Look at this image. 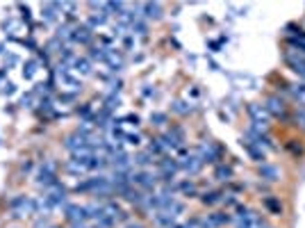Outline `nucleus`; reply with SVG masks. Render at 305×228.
<instances>
[{
  "mask_svg": "<svg viewBox=\"0 0 305 228\" xmlns=\"http://www.w3.org/2000/svg\"><path fill=\"white\" fill-rule=\"evenodd\" d=\"M9 210L14 217H28V214H37L34 212V198L30 196H16L9 201Z\"/></svg>",
  "mask_w": 305,
  "mask_h": 228,
  "instance_id": "1",
  "label": "nucleus"
},
{
  "mask_svg": "<svg viewBox=\"0 0 305 228\" xmlns=\"http://www.w3.org/2000/svg\"><path fill=\"white\" fill-rule=\"evenodd\" d=\"M57 182V176H55V162L52 160H46L44 164H41V169L37 171V185L39 187H44V190H48L50 185H55Z\"/></svg>",
  "mask_w": 305,
  "mask_h": 228,
  "instance_id": "2",
  "label": "nucleus"
},
{
  "mask_svg": "<svg viewBox=\"0 0 305 228\" xmlns=\"http://www.w3.org/2000/svg\"><path fill=\"white\" fill-rule=\"evenodd\" d=\"M285 62H287V66L298 73V76H303L305 73V53L296 50V48H289L287 53H285Z\"/></svg>",
  "mask_w": 305,
  "mask_h": 228,
  "instance_id": "3",
  "label": "nucleus"
},
{
  "mask_svg": "<svg viewBox=\"0 0 305 228\" xmlns=\"http://www.w3.org/2000/svg\"><path fill=\"white\" fill-rule=\"evenodd\" d=\"M46 201H48V205L50 208H60L64 201H66V190L62 187L60 182H55V185H50L48 190H46Z\"/></svg>",
  "mask_w": 305,
  "mask_h": 228,
  "instance_id": "4",
  "label": "nucleus"
},
{
  "mask_svg": "<svg viewBox=\"0 0 305 228\" xmlns=\"http://www.w3.org/2000/svg\"><path fill=\"white\" fill-rule=\"evenodd\" d=\"M57 78H60V84L64 87V89H73V91H78V89L82 87L80 80H78L75 76H71V73H68V66H64L62 62H60V66H57Z\"/></svg>",
  "mask_w": 305,
  "mask_h": 228,
  "instance_id": "5",
  "label": "nucleus"
},
{
  "mask_svg": "<svg viewBox=\"0 0 305 228\" xmlns=\"http://www.w3.org/2000/svg\"><path fill=\"white\" fill-rule=\"evenodd\" d=\"M178 167L185 169L189 176H193V174H198V171H201L203 162H201V158H198L196 153H192V155H185V153H182V158H180V162H178Z\"/></svg>",
  "mask_w": 305,
  "mask_h": 228,
  "instance_id": "6",
  "label": "nucleus"
},
{
  "mask_svg": "<svg viewBox=\"0 0 305 228\" xmlns=\"http://www.w3.org/2000/svg\"><path fill=\"white\" fill-rule=\"evenodd\" d=\"M130 182H132V185H139L144 190H153V187H155V178H153L150 171H134V174L130 176Z\"/></svg>",
  "mask_w": 305,
  "mask_h": 228,
  "instance_id": "7",
  "label": "nucleus"
},
{
  "mask_svg": "<svg viewBox=\"0 0 305 228\" xmlns=\"http://www.w3.org/2000/svg\"><path fill=\"white\" fill-rule=\"evenodd\" d=\"M66 219L71 224H78V221H87V205H78V203H71L66 205Z\"/></svg>",
  "mask_w": 305,
  "mask_h": 228,
  "instance_id": "8",
  "label": "nucleus"
},
{
  "mask_svg": "<svg viewBox=\"0 0 305 228\" xmlns=\"http://www.w3.org/2000/svg\"><path fill=\"white\" fill-rule=\"evenodd\" d=\"M196 155H198L201 162L205 164V162H214L216 155H219V151L214 148L212 142H203V144H198V148H196Z\"/></svg>",
  "mask_w": 305,
  "mask_h": 228,
  "instance_id": "9",
  "label": "nucleus"
},
{
  "mask_svg": "<svg viewBox=\"0 0 305 228\" xmlns=\"http://www.w3.org/2000/svg\"><path fill=\"white\" fill-rule=\"evenodd\" d=\"M91 39H94V32L87 25H78L71 32V41H75V44H91Z\"/></svg>",
  "mask_w": 305,
  "mask_h": 228,
  "instance_id": "10",
  "label": "nucleus"
},
{
  "mask_svg": "<svg viewBox=\"0 0 305 228\" xmlns=\"http://www.w3.org/2000/svg\"><path fill=\"white\" fill-rule=\"evenodd\" d=\"M64 146H66L71 153H75V151H80V148H84V146H89V139H87L84 135H80V132H73V135L66 137Z\"/></svg>",
  "mask_w": 305,
  "mask_h": 228,
  "instance_id": "11",
  "label": "nucleus"
},
{
  "mask_svg": "<svg viewBox=\"0 0 305 228\" xmlns=\"http://www.w3.org/2000/svg\"><path fill=\"white\" fill-rule=\"evenodd\" d=\"M228 214L224 212H214V214H208V219H203L201 221V226L203 228H219V226H224V224H228Z\"/></svg>",
  "mask_w": 305,
  "mask_h": 228,
  "instance_id": "12",
  "label": "nucleus"
},
{
  "mask_svg": "<svg viewBox=\"0 0 305 228\" xmlns=\"http://www.w3.org/2000/svg\"><path fill=\"white\" fill-rule=\"evenodd\" d=\"M269 114H273V116H285V112H287V107H285V103L278 96H271V98H267V107H264Z\"/></svg>",
  "mask_w": 305,
  "mask_h": 228,
  "instance_id": "13",
  "label": "nucleus"
},
{
  "mask_svg": "<svg viewBox=\"0 0 305 228\" xmlns=\"http://www.w3.org/2000/svg\"><path fill=\"white\" fill-rule=\"evenodd\" d=\"M160 169H162V176H164V180H171L173 176H176V171H178V162H173V160L169 158H164L162 162H160Z\"/></svg>",
  "mask_w": 305,
  "mask_h": 228,
  "instance_id": "14",
  "label": "nucleus"
},
{
  "mask_svg": "<svg viewBox=\"0 0 305 228\" xmlns=\"http://www.w3.org/2000/svg\"><path fill=\"white\" fill-rule=\"evenodd\" d=\"M248 114L253 116V123L257 126H267V110L260 105H248Z\"/></svg>",
  "mask_w": 305,
  "mask_h": 228,
  "instance_id": "15",
  "label": "nucleus"
},
{
  "mask_svg": "<svg viewBox=\"0 0 305 228\" xmlns=\"http://www.w3.org/2000/svg\"><path fill=\"white\" fill-rule=\"evenodd\" d=\"M57 12H60V2H50V5H44L41 7V16L46 21H57Z\"/></svg>",
  "mask_w": 305,
  "mask_h": 228,
  "instance_id": "16",
  "label": "nucleus"
},
{
  "mask_svg": "<svg viewBox=\"0 0 305 228\" xmlns=\"http://www.w3.org/2000/svg\"><path fill=\"white\" fill-rule=\"evenodd\" d=\"M71 66H73V71L82 73V76H89V73H91V62L84 60V57H75Z\"/></svg>",
  "mask_w": 305,
  "mask_h": 228,
  "instance_id": "17",
  "label": "nucleus"
},
{
  "mask_svg": "<svg viewBox=\"0 0 305 228\" xmlns=\"http://www.w3.org/2000/svg\"><path fill=\"white\" fill-rule=\"evenodd\" d=\"M241 146L251 153V158H253L255 162H262V160H264V151H262V146H255L253 142H241Z\"/></svg>",
  "mask_w": 305,
  "mask_h": 228,
  "instance_id": "18",
  "label": "nucleus"
},
{
  "mask_svg": "<svg viewBox=\"0 0 305 228\" xmlns=\"http://www.w3.org/2000/svg\"><path fill=\"white\" fill-rule=\"evenodd\" d=\"M142 9L146 12V18H160L162 16V7L157 2H146V5H142Z\"/></svg>",
  "mask_w": 305,
  "mask_h": 228,
  "instance_id": "19",
  "label": "nucleus"
},
{
  "mask_svg": "<svg viewBox=\"0 0 305 228\" xmlns=\"http://www.w3.org/2000/svg\"><path fill=\"white\" fill-rule=\"evenodd\" d=\"M221 196H224L221 192H205V194L201 196V201L205 205H214V203H219V201H221Z\"/></svg>",
  "mask_w": 305,
  "mask_h": 228,
  "instance_id": "20",
  "label": "nucleus"
},
{
  "mask_svg": "<svg viewBox=\"0 0 305 228\" xmlns=\"http://www.w3.org/2000/svg\"><path fill=\"white\" fill-rule=\"evenodd\" d=\"M260 176H262V178H267V180H278V169L269 167V164H262V167H260Z\"/></svg>",
  "mask_w": 305,
  "mask_h": 228,
  "instance_id": "21",
  "label": "nucleus"
},
{
  "mask_svg": "<svg viewBox=\"0 0 305 228\" xmlns=\"http://www.w3.org/2000/svg\"><path fill=\"white\" fill-rule=\"evenodd\" d=\"M37 62L34 60H30V62H25V64H23V78H28V80H30V78H34V73H37Z\"/></svg>",
  "mask_w": 305,
  "mask_h": 228,
  "instance_id": "22",
  "label": "nucleus"
},
{
  "mask_svg": "<svg viewBox=\"0 0 305 228\" xmlns=\"http://www.w3.org/2000/svg\"><path fill=\"white\" fill-rule=\"evenodd\" d=\"M150 160H153L150 153H139V155H134L132 158V164H137V167H146V164H150Z\"/></svg>",
  "mask_w": 305,
  "mask_h": 228,
  "instance_id": "23",
  "label": "nucleus"
},
{
  "mask_svg": "<svg viewBox=\"0 0 305 228\" xmlns=\"http://www.w3.org/2000/svg\"><path fill=\"white\" fill-rule=\"evenodd\" d=\"M216 180H230V176H232V169L230 167H224V164H221V167L216 169Z\"/></svg>",
  "mask_w": 305,
  "mask_h": 228,
  "instance_id": "24",
  "label": "nucleus"
},
{
  "mask_svg": "<svg viewBox=\"0 0 305 228\" xmlns=\"http://www.w3.org/2000/svg\"><path fill=\"white\" fill-rule=\"evenodd\" d=\"M289 46H291V48H298L301 53H305V34H298V37H291V39H289Z\"/></svg>",
  "mask_w": 305,
  "mask_h": 228,
  "instance_id": "25",
  "label": "nucleus"
},
{
  "mask_svg": "<svg viewBox=\"0 0 305 228\" xmlns=\"http://www.w3.org/2000/svg\"><path fill=\"white\" fill-rule=\"evenodd\" d=\"M264 205H267V208H269V210H271L273 214H280V212H283V205L278 203L275 198H264Z\"/></svg>",
  "mask_w": 305,
  "mask_h": 228,
  "instance_id": "26",
  "label": "nucleus"
},
{
  "mask_svg": "<svg viewBox=\"0 0 305 228\" xmlns=\"http://www.w3.org/2000/svg\"><path fill=\"white\" fill-rule=\"evenodd\" d=\"M148 153L150 155H160V153H164L162 142H160V139H153V142L148 144Z\"/></svg>",
  "mask_w": 305,
  "mask_h": 228,
  "instance_id": "27",
  "label": "nucleus"
},
{
  "mask_svg": "<svg viewBox=\"0 0 305 228\" xmlns=\"http://www.w3.org/2000/svg\"><path fill=\"white\" fill-rule=\"evenodd\" d=\"M294 121H296V126L301 130H305V107L296 110V114H294Z\"/></svg>",
  "mask_w": 305,
  "mask_h": 228,
  "instance_id": "28",
  "label": "nucleus"
},
{
  "mask_svg": "<svg viewBox=\"0 0 305 228\" xmlns=\"http://www.w3.org/2000/svg\"><path fill=\"white\" fill-rule=\"evenodd\" d=\"M105 21H107V14H103V12H100V14H94L89 18V25H94V28H96V25H105Z\"/></svg>",
  "mask_w": 305,
  "mask_h": 228,
  "instance_id": "29",
  "label": "nucleus"
},
{
  "mask_svg": "<svg viewBox=\"0 0 305 228\" xmlns=\"http://www.w3.org/2000/svg\"><path fill=\"white\" fill-rule=\"evenodd\" d=\"M178 190H180V192H185V194H192V196H193V194H196V185L187 180V182H180Z\"/></svg>",
  "mask_w": 305,
  "mask_h": 228,
  "instance_id": "30",
  "label": "nucleus"
},
{
  "mask_svg": "<svg viewBox=\"0 0 305 228\" xmlns=\"http://www.w3.org/2000/svg\"><path fill=\"white\" fill-rule=\"evenodd\" d=\"M130 30H132V32H137V34H146V23H142V21H134L132 25H130Z\"/></svg>",
  "mask_w": 305,
  "mask_h": 228,
  "instance_id": "31",
  "label": "nucleus"
},
{
  "mask_svg": "<svg viewBox=\"0 0 305 228\" xmlns=\"http://www.w3.org/2000/svg\"><path fill=\"white\" fill-rule=\"evenodd\" d=\"M150 121L155 123V126H162V123L166 121V114H162V112H153V114H150Z\"/></svg>",
  "mask_w": 305,
  "mask_h": 228,
  "instance_id": "32",
  "label": "nucleus"
},
{
  "mask_svg": "<svg viewBox=\"0 0 305 228\" xmlns=\"http://www.w3.org/2000/svg\"><path fill=\"white\" fill-rule=\"evenodd\" d=\"M291 91H294V96H296L301 103H305V84H301V87H294Z\"/></svg>",
  "mask_w": 305,
  "mask_h": 228,
  "instance_id": "33",
  "label": "nucleus"
},
{
  "mask_svg": "<svg viewBox=\"0 0 305 228\" xmlns=\"http://www.w3.org/2000/svg\"><path fill=\"white\" fill-rule=\"evenodd\" d=\"M5 30H9V32H16L18 30V21H14V18H9V21H5V25H2Z\"/></svg>",
  "mask_w": 305,
  "mask_h": 228,
  "instance_id": "34",
  "label": "nucleus"
},
{
  "mask_svg": "<svg viewBox=\"0 0 305 228\" xmlns=\"http://www.w3.org/2000/svg\"><path fill=\"white\" fill-rule=\"evenodd\" d=\"M173 110H176V112H180V114H185V112H189V107L185 105V103H182V100H178V103H176V107H173Z\"/></svg>",
  "mask_w": 305,
  "mask_h": 228,
  "instance_id": "35",
  "label": "nucleus"
},
{
  "mask_svg": "<svg viewBox=\"0 0 305 228\" xmlns=\"http://www.w3.org/2000/svg\"><path fill=\"white\" fill-rule=\"evenodd\" d=\"M123 139H126L128 144H132V146H137V144H139V135H126Z\"/></svg>",
  "mask_w": 305,
  "mask_h": 228,
  "instance_id": "36",
  "label": "nucleus"
},
{
  "mask_svg": "<svg viewBox=\"0 0 305 228\" xmlns=\"http://www.w3.org/2000/svg\"><path fill=\"white\" fill-rule=\"evenodd\" d=\"M2 94H14V84L7 82V84H5V89H2Z\"/></svg>",
  "mask_w": 305,
  "mask_h": 228,
  "instance_id": "37",
  "label": "nucleus"
},
{
  "mask_svg": "<svg viewBox=\"0 0 305 228\" xmlns=\"http://www.w3.org/2000/svg\"><path fill=\"white\" fill-rule=\"evenodd\" d=\"M126 228H144V226H142V224H139V221H134V224H132V221H130V224H128Z\"/></svg>",
  "mask_w": 305,
  "mask_h": 228,
  "instance_id": "38",
  "label": "nucleus"
},
{
  "mask_svg": "<svg viewBox=\"0 0 305 228\" xmlns=\"http://www.w3.org/2000/svg\"><path fill=\"white\" fill-rule=\"evenodd\" d=\"M171 228H192L189 224H178V226H171Z\"/></svg>",
  "mask_w": 305,
  "mask_h": 228,
  "instance_id": "39",
  "label": "nucleus"
},
{
  "mask_svg": "<svg viewBox=\"0 0 305 228\" xmlns=\"http://www.w3.org/2000/svg\"><path fill=\"white\" fill-rule=\"evenodd\" d=\"M303 80H305V73H303ZM303 84H305V82H303Z\"/></svg>",
  "mask_w": 305,
  "mask_h": 228,
  "instance_id": "40",
  "label": "nucleus"
},
{
  "mask_svg": "<svg viewBox=\"0 0 305 228\" xmlns=\"http://www.w3.org/2000/svg\"><path fill=\"white\" fill-rule=\"evenodd\" d=\"M267 228H269V226H267Z\"/></svg>",
  "mask_w": 305,
  "mask_h": 228,
  "instance_id": "41",
  "label": "nucleus"
}]
</instances>
